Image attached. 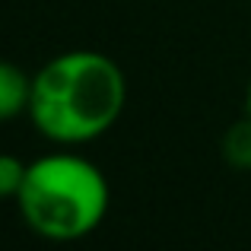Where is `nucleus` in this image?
I'll return each mask as SVG.
<instances>
[{"mask_svg": "<svg viewBox=\"0 0 251 251\" xmlns=\"http://www.w3.org/2000/svg\"><path fill=\"white\" fill-rule=\"evenodd\" d=\"M16 207L38 239L80 242L105 223L111 184L89 156L76 153L74 147H61L29 162Z\"/></svg>", "mask_w": 251, "mask_h": 251, "instance_id": "2", "label": "nucleus"}, {"mask_svg": "<svg viewBox=\"0 0 251 251\" xmlns=\"http://www.w3.org/2000/svg\"><path fill=\"white\" fill-rule=\"evenodd\" d=\"M29 175V162L13 153H0V201H16Z\"/></svg>", "mask_w": 251, "mask_h": 251, "instance_id": "5", "label": "nucleus"}, {"mask_svg": "<svg viewBox=\"0 0 251 251\" xmlns=\"http://www.w3.org/2000/svg\"><path fill=\"white\" fill-rule=\"evenodd\" d=\"M245 111L251 115V80H248V89H245Z\"/></svg>", "mask_w": 251, "mask_h": 251, "instance_id": "6", "label": "nucleus"}, {"mask_svg": "<svg viewBox=\"0 0 251 251\" xmlns=\"http://www.w3.org/2000/svg\"><path fill=\"white\" fill-rule=\"evenodd\" d=\"M127 105V76L115 57L92 48L61 51L32 74L29 121L57 147L105 137Z\"/></svg>", "mask_w": 251, "mask_h": 251, "instance_id": "1", "label": "nucleus"}, {"mask_svg": "<svg viewBox=\"0 0 251 251\" xmlns=\"http://www.w3.org/2000/svg\"><path fill=\"white\" fill-rule=\"evenodd\" d=\"M29 102L32 74H25L13 61H0V124L16 121L19 115H29Z\"/></svg>", "mask_w": 251, "mask_h": 251, "instance_id": "3", "label": "nucleus"}, {"mask_svg": "<svg viewBox=\"0 0 251 251\" xmlns=\"http://www.w3.org/2000/svg\"><path fill=\"white\" fill-rule=\"evenodd\" d=\"M220 153L226 159V166H232L239 172H251V115L248 111L242 121L226 127V134L220 140Z\"/></svg>", "mask_w": 251, "mask_h": 251, "instance_id": "4", "label": "nucleus"}]
</instances>
